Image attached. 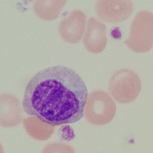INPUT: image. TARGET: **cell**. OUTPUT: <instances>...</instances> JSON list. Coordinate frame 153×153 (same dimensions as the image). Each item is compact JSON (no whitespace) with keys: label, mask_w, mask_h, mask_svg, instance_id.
Instances as JSON below:
<instances>
[{"label":"cell","mask_w":153,"mask_h":153,"mask_svg":"<svg viewBox=\"0 0 153 153\" xmlns=\"http://www.w3.org/2000/svg\"><path fill=\"white\" fill-rule=\"evenodd\" d=\"M88 99L81 77L70 68L56 66L34 75L27 85L22 105L27 114L53 126L79 121Z\"/></svg>","instance_id":"6da1fadb"},{"label":"cell","mask_w":153,"mask_h":153,"mask_svg":"<svg viewBox=\"0 0 153 153\" xmlns=\"http://www.w3.org/2000/svg\"><path fill=\"white\" fill-rule=\"evenodd\" d=\"M136 52L145 53L153 45V13L147 10L139 11L134 16L128 37L124 42Z\"/></svg>","instance_id":"7a4b0ae2"},{"label":"cell","mask_w":153,"mask_h":153,"mask_svg":"<svg viewBox=\"0 0 153 153\" xmlns=\"http://www.w3.org/2000/svg\"><path fill=\"white\" fill-rule=\"evenodd\" d=\"M141 81L133 71L123 69L114 72L108 86L109 92L120 103L131 102L137 99L141 89Z\"/></svg>","instance_id":"3957f363"},{"label":"cell","mask_w":153,"mask_h":153,"mask_svg":"<svg viewBox=\"0 0 153 153\" xmlns=\"http://www.w3.org/2000/svg\"><path fill=\"white\" fill-rule=\"evenodd\" d=\"M90 104V119L92 123L105 125L113 120L116 114V104L106 92L101 90L93 92Z\"/></svg>","instance_id":"277c9868"},{"label":"cell","mask_w":153,"mask_h":153,"mask_svg":"<svg viewBox=\"0 0 153 153\" xmlns=\"http://www.w3.org/2000/svg\"><path fill=\"white\" fill-rule=\"evenodd\" d=\"M130 0H104L97 2L96 9L101 19L111 23L121 22L127 19L133 11Z\"/></svg>","instance_id":"5b68a950"},{"label":"cell","mask_w":153,"mask_h":153,"mask_svg":"<svg viewBox=\"0 0 153 153\" xmlns=\"http://www.w3.org/2000/svg\"><path fill=\"white\" fill-rule=\"evenodd\" d=\"M86 36L87 46L90 51L98 53L103 51L107 43V28L105 24L94 18L90 19Z\"/></svg>","instance_id":"8992f818"}]
</instances>
